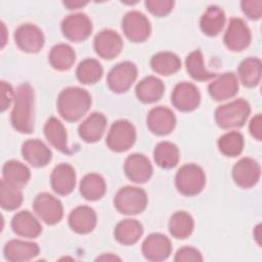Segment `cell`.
Here are the masks:
<instances>
[{
	"instance_id": "4",
	"label": "cell",
	"mask_w": 262,
	"mask_h": 262,
	"mask_svg": "<svg viewBox=\"0 0 262 262\" xmlns=\"http://www.w3.org/2000/svg\"><path fill=\"white\" fill-rule=\"evenodd\" d=\"M206 183V176L203 169L195 164H186L179 168L175 176L177 190L186 196L199 194Z\"/></svg>"
},
{
	"instance_id": "22",
	"label": "cell",
	"mask_w": 262,
	"mask_h": 262,
	"mask_svg": "<svg viewBox=\"0 0 262 262\" xmlns=\"http://www.w3.org/2000/svg\"><path fill=\"white\" fill-rule=\"evenodd\" d=\"M40 248L36 243L25 242L20 239H11L7 242L3 249L6 260L11 262L28 261L38 256Z\"/></svg>"
},
{
	"instance_id": "29",
	"label": "cell",
	"mask_w": 262,
	"mask_h": 262,
	"mask_svg": "<svg viewBox=\"0 0 262 262\" xmlns=\"http://www.w3.org/2000/svg\"><path fill=\"white\" fill-rule=\"evenodd\" d=\"M142 233L143 226L135 219H125L120 221L114 230V235L117 242L125 246H130L137 243Z\"/></svg>"
},
{
	"instance_id": "39",
	"label": "cell",
	"mask_w": 262,
	"mask_h": 262,
	"mask_svg": "<svg viewBox=\"0 0 262 262\" xmlns=\"http://www.w3.org/2000/svg\"><path fill=\"white\" fill-rule=\"evenodd\" d=\"M218 148L226 157H237L244 149V136L237 131H230L218 139Z\"/></svg>"
},
{
	"instance_id": "13",
	"label": "cell",
	"mask_w": 262,
	"mask_h": 262,
	"mask_svg": "<svg viewBox=\"0 0 262 262\" xmlns=\"http://www.w3.org/2000/svg\"><path fill=\"white\" fill-rule=\"evenodd\" d=\"M171 102L181 112H191L199 106L201 102V94L194 84L180 82L172 91Z\"/></svg>"
},
{
	"instance_id": "16",
	"label": "cell",
	"mask_w": 262,
	"mask_h": 262,
	"mask_svg": "<svg viewBox=\"0 0 262 262\" xmlns=\"http://www.w3.org/2000/svg\"><path fill=\"white\" fill-rule=\"evenodd\" d=\"M146 125L154 134L164 136L174 130L176 117L170 108L166 106H156L149 111L146 118Z\"/></svg>"
},
{
	"instance_id": "38",
	"label": "cell",
	"mask_w": 262,
	"mask_h": 262,
	"mask_svg": "<svg viewBox=\"0 0 262 262\" xmlns=\"http://www.w3.org/2000/svg\"><path fill=\"white\" fill-rule=\"evenodd\" d=\"M103 74L100 62L94 58H86L82 60L76 70L77 79L82 84L90 85L97 83Z\"/></svg>"
},
{
	"instance_id": "32",
	"label": "cell",
	"mask_w": 262,
	"mask_h": 262,
	"mask_svg": "<svg viewBox=\"0 0 262 262\" xmlns=\"http://www.w3.org/2000/svg\"><path fill=\"white\" fill-rule=\"evenodd\" d=\"M50 66L57 71H68L76 60L75 50L66 43L54 45L48 55Z\"/></svg>"
},
{
	"instance_id": "28",
	"label": "cell",
	"mask_w": 262,
	"mask_h": 262,
	"mask_svg": "<svg viewBox=\"0 0 262 262\" xmlns=\"http://www.w3.org/2000/svg\"><path fill=\"white\" fill-rule=\"evenodd\" d=\"M44 135L49 143L63 154H69L68 134L62 123L54 117H50L44 125Z\"/></svg>"
},
{
	"instance_id": "10",
	"label": "cell",
	"mask_w": 262,
	"mask_h": 262,
	"mask_svg": "<svg viewBox=\"0 0 262 262\" xmlns=\"http://www.w3.org/2000/svg\"><path fill=\"white\" fill-rule=\"evenodd\" d=\"M223 41L229 50L243 51L251 43V31L242 18L232 17L225 31Z\"/></svg>"
},
{
	"instance_id": "40",
	"label": "cell",
	"mask_w": 262,
	"mask_h": 262,
	"mask_svg": "<svg viewBox=\"0 0 262 262\" xmlns=\"http://www.w3.org/2000/svg\"><path fill=\"white\" fill-rule=\"evenodd\" d=\"M23 203V192L21 189L15 187L5 181L3 178L1 180L0 187V205L2 209L7 211H13L17 209Z\"/></svg>"
},
{
	"instance_id": "43",
	"label": "cell",
	"mask_w": 262,
	"mask_h": 262,
	"mask_svg": "<svg viewBox=\"0 0 262 262\" xmlns=\"http://www.w3.org/2000/svg\"><path fill=\"white\" fill-rule=\"evenodd\" d=\"M241 7L243 12L250 19H259L262 15V1L261 0H248L242 1Z\"/></svg>"
},
{
	"instance_id": "31",
	"label": "cell",
	"mask_w": 262,
	"mask_h": 262,
	"mask_svg": "<svg viewBox=\"0 0 262 262\" xmlns=\"http://www.w3.org/2000/svg\"><path fill=\"white\" fill-rule=\"evenodd\" d=\"M106 191L103 177L97 173L86 174L80 182V193L88 201L100 200Z\"/></svg>"
},
{
	"instance_id": "5",
	"label": "cell",
	"mask_w": 262,
	"mask_h": 262,
	"mask_svg": "<svg viewBox=\"0 0 262 262\" xmlns=\"http://www.w3.org/2000/svg\"><path fill=\"white\" fill-rule=\"evenodd\" d=\"M114 205L121 214H140L146 208L147 195L142 188L136 186H124L116 193Z\"/></svg>"
},
{
	"instance_id": "20",
	"label": "cell",
	"mask_w": 262,
	"mask_h": 262,
	"mask_svg": "<svg viewBox=\"0 0 262 262\" xmlns=\"http://www.w3.org/2000/svg\"><path fill=\"white\" fill-rule=\"evenodd\" d=\"M211 97L217 101L233 97L238 92V80L235 74L224 73L212 81L208 86Z\"/></svg>"
},
{
	"instance_id": "11",
	"label": "cell",
	"mask_w": 262,
	"mask_h": 262,
	"mask_svg": "<svg viewBox=\"0 0 262 262\" xmlns=\"http://www.w3.org/2000/svg\"><path fill=\"white\" fill-rule=\"evenodd\" d=\"M63 36L72 42L86 40L92 32V23L85 13H73L64 17L61 23Z\"/></svg>"
},
{
	"instance_id": "19",
	"label": "cell",
	"mask_w": 262,
	"mask_h": 262,
	"mask_svg": "<svg viewBox=\"0 0 262 262\" xmlns=\"http://www.w3.org/2000/svg\"><path fill=\"white\" fill-rule=\"evenodd\" d=\"M24 159L33 167L41 168L46 166L52 159L50 148L39 139H28L21 145Z\"/></svg>"
},
{
	"instance_id": "27",
	"label": "cell",
	"mask_w": 262,
	"mask_h": 262,
	"mask_svg": "<svg viewBox=\"0 0 262 262\" xmlns=\"http://www.w3.org/2000/svg\"><path fill=\"white\" fill-rule=\"evenodd\" d=\"M225 20L224 11L217 5H210L201 16L200 27L205 35L214 37L222 31Z\"/></svg>"
},
{
	"instance_id": "35",
	"label": "cell",
	"mask_w": 262,
	"mask_h": 262,
	"mask_svg": "<svg viewBox=\"0 0 262 262\" xmlns=\"http://www.w3.org/2000/svg\"><path fill=\"white\" fill-rule=\"evenodd\" d=\"M179 149L170 141L159 142L154 149L156 164L163 169L174 168L179 162Z\"/></svg>"
},
{
	"instance_id": "18",
	"label": "cell",
	"mask_w": 262,
	"mask_h": 262,
	"mask_svg": "<svg viewBox=\"0 0 262 262\" xmlns=\"http://www.w3.org/2000/svg\"><path fill=\"white\" fill-rule=\"evenodd\" d=\"M172 252L170 239L162 233H151L142 243V254L154 262L166 260Z\"/></svg>"
},
{
	"instance_id": "46",
	"label": "cell",
	"mask_w": 262,
	"mask_h": 262,
	"mask_svg": "<svg viewBox=\"0 0 262 262\" xmlns=\"http://www.w3.org/2000/svg\"><path fill=\"white\" fill-rule=\"evenodd\" d=\"M64 6H67L69 9H78L80 7H83L87 4V2H81V1H66L63 2Z\"/></svg>"
},
{
	"instance_id": "1",
	"label": "cell",
	"mask_w": 262,
	"mask_h": 262,
	"mask_svg": "<svg viewBox=\"0 0 262 262\" xmlns=\"http://www.w3.org/2000/svg\"><path fill=\"white\" fill-rule=\"evenodd\" d=\"M10 122L19 133L31 134L34 131V90L28 83L19 85L16 90Z\"/></svg>"
},
{
	"instance_id": "6",
	"label": "cell",
	"mask_w": 262,
	"mask_h": 262,
	"mask_svg": "<svg viewBox=\"0 0 262 262\" xmlns=\"http://www.w3.org/2000/svg\"><path fill=\"white\" fill-rule=\"evenodd\" d=\"M135 139L136 130L133 124L127 120H118L111 126L105 142L111 150L123 152L134 144Z\"/></svg>"
},
{
	"instance_id": "8",
	"label": "cell",
	"mask_w": 262,
	"mask_h": 262,
	"mask_svg": "<svg viewBox=\"0 0 262 262\" xmlns=\"http://www.w3.org/2000/svg\"><path fill=\"white\" fill-rule=\"evenodd\" d=\"M137 78V68L131 61H123L116 64L107 74L108 88L116 93H124L129 90Z\"/></svg>"
},
{
	"instance_id": "17",
	"label": "cell",
	"mask_w": 262,
	"mask_h": 262,
	"mask_svg": "<svg viewBox=\"0 0 262 262\" xmlns=\"http://www.w3.org/2000/svg\"><path fill=\"white\" fill-rule=\"evenodd\" d=\"M124 172L132 182L145 183L152 175V166L144 155L132 154L125 160Z\"/></svg>"
},
{
	"instance_id": "7",
	"label": "cell",
	"mask_w": 262,
	"mask_h": 262,
	"mask_svg": "<svg viewBox=\"0 0 262 262\" xmlns=\"http://www.w3.org/2000/svg\"><path fill=\"white\" fill-rule=\"evenodd\" d=\"M33 209L37 216L49 225L58 223L63 217L61 202L48 192H41L34 199Z\"/></svg>"
},
{
	"instance_id": "36",
	"label": "cell",
	"mask_w": 262,
	"mask_h": 262,
	"mask_svg": "<svg viewBox=\"0 0 262 262\" xmlns=\"http://www.w3.org/2000/svg\"><path fill=\"white\" fill-rule=\"evenodd\" d=\"M194 228L191 215L185 211L175 212L169 220V231L175 238L184 239L188 237Z\"/></svg>"
},
{
	"instance_id": "37",
	"label": "cell",
	"mask_w": 262,
	"mask_h": 262,
	"mask_svg": "<svg viewBox=\"0 0 262 262\" xmlns=\"http://www.w3.org/2000/svg\"><path fill=\"white\" fill-rule=\"evenodd\" d=\"M185 67L189 76L195 81H208L217 76L216 73L209 72L205 68L203 54L200 50H194L186 56Z\"/></svg>"
},
{
	"instance_id": "30",
	"label": "cell",
	"mask_w": 262,
	"mask_h": 262,
	"mask_svg": "<svg viewBox=\"0 0 262 262\" xmlns=\"http://www.w3.org/2000/svg\"><path fill=\"white\" fill-rule=\"evenodd\" d=\"M2 176L5 181L21 189L29 182L31 172L25 164L15 160H10L3 165Z\"/></svg>"
},
{
	"instance_id": "2",
	"label": "cell",
	"mask_w": 262,
	"mask_h": 262,
	"mask_svg": "<svg viewBox=\"0 0 262 262\" xmlns=\"http://www.w3.org/2000/svg\"><path fill=\"white\" fill-rule=\"evenodd\" d=\"M91 95L80 87H68L60 91L56 105L58 114L68 122L79 121L91 106Z\"/></svg>"
},
{
	"instance_id": "26",
	"label": "cell",
	"mask_w": 262,
	"mask_h": 262,
	"mask_svg": "<svg viewBox=\"0 0 262 262\" xmlns=\"http://www.w3.org/2000/svg\"><path fill=\"white\" fill-rule=\"evenodd\" d=\"M165 92L163 81L155 76L143 78L135 87L137 98L144 103H154L160 100Z\"/></svg>"
},
{
	"instance_id": "25",
	"label": "cell",
	"mask_w": 262,
	"mask_h": 262,
	"mask_svg": "<svg viewBox=\"0 0 262 262\" xmlns=\"http://www.w3.org/2000/svg\"><path fill=\"white\" fill-rule=\"evenodd\" d=\"M11 228L17 235L27 238L38 237L42 232V226L38 219L27 210L20 211L12 217Z\"/></svg>"
},
{
	"instance_id": "42",
	"label": "cell",
	"mask_w": 262,
	"mask_h": 262,
	"mask_svg": "<svg viewBox=\"0 0 262 262\" xmlns=\"http://www.w3.org/2000/svg\"><path fill=\"white\" fill-rule=\"evenodd\" d=\"M176 262H187V261H203V256L199 250L192 247H182L180 248L174 257Z\"/></svg>"
},
{
	"instance_id": "9",
	"label": "cell",
	"mask_w": 262,
	"mask_h": 262,
	"mask_svg": "<svg viewBox=\"0 0 262 262\" xmlns=\"http://www.w3.org/2000/svg\"><path fill=\"white\" fill-rule=\"evenodd\" d=\"M122 29L125 36L135 43L144 42L151 32L148 18L137 10H132L125 14L122 20Z\"/></svg>"
},
{
	"instance_id": "15",
	"label": "cell",
	"mask_w": 262,
	"mask_h": 262,
	"mask_svg": "<svg viewBox=\"0 0 262 262\" xmlns=\"http://www.w3.org/2000/svg\"><path fill=\"white\" fill-rule=\"evenodd\" d=\"M260 165L251 158H242L232 168V178L242 188L253 187L260 178Z\"/></svg>"
},
{
	"instance_id": "24",
	"label": "cell",
	"mask_w": 262,
	"mask_h": 262,
	"mask_svg": "<svg viewBox=\"0 0 262 262\" xmlns=\"http://www.w3.org/2000/svg\"><path fill=\"white\" fill-rule=\"evenodd\" d=\"M96 213L88 206H79L72 210L69 215V225L75 232L86 234L96 226Z\"/></svg>"
},
{
	"instance_id": "45",
	"label": "cell",
	"mask_w": 262,
	"mask_h": 262,
	"mask_svg": "<svg viewBox=\"0 0 262 262\" xmlns=\"http://www.w3.org/2000/svg\"><path fill=\"white\" fill-rule=\"evenodd\" d=\"M249 130L251 135L257 139V140H261L262 138V128H261V115L257 114L250 122L249 125Z\"/></svg>"
},
{
	"instance_id": "3",
	"label": "cell",
	"mask_w": 262,
	"mask_h": 262,
	"mask_svg": "<svg viewBox=\"0 0 262 262\" xmlns=\"http://www.w3.org/2000/svg\"><path fill=\"white\" fill-rule=\"evenodd\" d=\"M251 113V106L245 99H235L218 106L215 111V121L222 129L241 128L245 125Z\"/></svg>"
},
{
	"instance_id": "47",
	"label": "cell",
	"mask_w": 262,
	"mask_h": 262,
	"mask_svg": "<svg viewBox=\"0 0 262 262\" xmlns=\"http://www.w3.org/2000/svg\"><path fill=\"white\" fill-rule=\"evenodd\" d=\"M97 260H120V258L117 256H113L112 254H107V255H102L98 257Z\"/></svg>"
},
{
	"instance_id": "41",
	"label": "cell",
	"mask_w": 262,
	"mask_h": 262,
	"mask_svg": "<svg viewBox=\"0 0 262 262\" xmlns=\"http://www.w3.org/2000/svg\"><path fill=\"white\" fill-rule=\"evenodd\" d=\"M147 10L156 16L162 17L169 14L174 6V1L171 0H146L144 2Z\"/></svg>"
},
{
	"instance_id": "21",
	"label": "cell",
	"mask_w": 262,
	"mask_h": 262,
	"mask_svg": "<svg viewBox=\"0 0 262 262\" xmlns=\"http://www.w3.org/2000/svg\"><path fill=\"white\" fill-rule=\"evenodd\" d=\"M52 189L60 195L71 193L76 186V172L69 164L57 165L50 176Z\"/></svg>"
},
{
	"instance_id": "33",
	"label": "cell",
	"mask_w": 262,
	"mask_h": 262,
	"mask_svg": "<svg viewBox=\"0 0 262 262\" xmlns=\"http://www.w3.org/2000/svg\"><path fill=\"white\" fill-rule=\"evenodd\" d=\"M150 67L157 74L162 76H170L180 70L181 60L173 52L162 51L152 55L150 59Z\"/></svg>"
},
{
	"instance_id": "14",
	"label": "cell",
	"mask_w": 262,
	"mask_h": 262,
	"mask_svg": "<svg viewBox=\"0 0 262 262\" xmlns=\"http://www.w3.org/2000/svg\"><path fill=\"white\" fill-rule=\"evenodd\" d=\"M93 46L95 52L100 57L104 59H113L121 53L123 40L116 31L105 29L95 36Z\"/></svg>"
},
{
	"instance_id": "44",
	"label": "cell",
	"mask_w": 262,
	"mask_h": 262,
	"mask_svg": "<svg viewBox=\"0 0 262 262\" xmlns=\"http://www.w3.org/2000/svg\"><path fill=\"white\" fill-rule=\"evenodd\" d=\"M0 89H1V111L5 112L9 106L14 98V91L10 84L6 83L5 81H1L0 83Z\"/></svg>"
},
{
	"instance_id": "23",
	"label": "cell",
	"mask_w": 262,
	"mask_h": 262,
	"mask_svg": "<svg viewBox=\"0 0 262 262\" xmlns=\"http://www.w3.org/2000/svg\"><path fill=\"white\" fill-rule=\"evenodd\" d=\"M106 128V118L103 114L94 112L90 114L79 126V136L88 143L98 141Z\"/></svg>"
},
{
	"instance_id": "12",
	"label": "cell",
	"mask_w": 262,
	"mask_h": 262,
	"mask_svg": "<svg viewBox=\"0 0 262 262\" xmlns=\"http://www.w3.org/2000/svg\"><path fill=\"white\" fill-rule=\"evenodd\" d=\"M14 41L17 47L28 53H37L44 46L43 32L33 24L20 25L14 32Z\"/></svg>"
},
{
	"instance_id": "34",
	"label": "cell",
	"mask_w": 262,
	"mask_h": 262,
	"mask_svg": "<svg viewBox=\"0 0 262 262\" xmlns=\"http://www.w3.org/2000/svg\"><path fill=\"white\" fill-rule=\"evenodd\" d=\"M262 64L257 57H248L244 59L237 69V75L244 86L253 88L256 87L261 80Z\"/></svg>"
}]
</instances>
